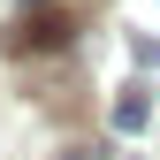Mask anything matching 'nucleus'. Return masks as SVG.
<instances>
[{
    "label": "nucleus",
    "instance_id": "f257e3e1",
    "mask_svg": "<svg viewBox=\"0 0 160 160\" xmlns=\"http://www.w3.org/2000/svg\"><path fill=\"white\" fill-rule=\"evenodd\" d=\"M69 38H76L69 8H23V23H15V46H69Z\"/></svg>",
    "mask_w": 160,
    "mask_h": 160
},
{
    "label": "nucleus",
    "instance_id": "f03ea898",
    "mask_svg": "<svg viewBox=\"0 0 160 160\" xmlns=\"http://www.w3.org/2000/svg\"><path fill=\"white\" fill-rule=\"evenodd\" d=\"M145 122H152V107H145V92H122V99H114V130H122V137H137Z\"/></svg>",
    "mask_w": 160,
    "mask_h": 160
}]
</instances>
